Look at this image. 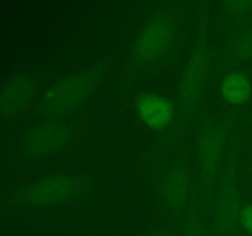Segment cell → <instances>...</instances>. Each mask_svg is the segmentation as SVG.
I'll return each instance as SVG.
<instances>
[{
    "mask_svg": "<svg viewBox=\"0 0 252 236\" xmlns=\"http://www.w3.org/2000/svg\"><path fill=\"white\" fill-rule=\"evenodd\" d=\"M177 32L176 17L167 10H160L147 20L137 36L133 49L134 66H145L164 57L174 43Z\"/></svg>",
    "mask_w": 252,
    "mask_h": 236,
    "instance_id": "6da1fadb",
    "label": "cell"
},
{
    "mask_svg": "<svg viewBox=\"0 0 252 236\" xmlns=\"http://www.w3.org/2000/svg\"><path fill=\"white\" fill-rule=\"evenodd\" d=\"M100 70L89 69L62 79L56 84L46 97L47 113L61 117L75 110L85 101L97 84Z\"/></svg>",
    "mask_w": 252,
    "mask_h": 236,
    "instance_id": "7a4b0ae2",
    "label": "cell"
},
{
    "mask_svg": "<svg viewBox=\"0 0 252 236\" xmlns=\"http://www.w3.org/2000/svg\"><path fill=\"white\" fill-rule=\"evenodd\" d=\"M83 186V179L75 174H59L44 177L29 187L25 201L36 208L56 206L75 196Z\"/></svg>",
    "mask_w": 252,
    "mask_h": 236,
    "instance_id": "3957f363",
    "label": "cell"
},
{
    "mask_svg": "<svg viewBox=\"0 0 252 236\" xmlns=\"http://www.w3.org/2000/svg\"><path fill=\"white\" fill-rule=\"evenodd\" d=\"M70 138V127L61 122H48L33 128L26 138V150L31 155H46L61 149Z\"/></svg>",
    "mask_w": 252,
    "mask_h": 236,
    "instance_id": "277c9868",
    "label": "cell"
},
{
    "mask_svg": "<svg viewBox=\"0 0 252 236\" xmlns=\"http://www.w3.org/2000/svg\"><path fill=\"white\" fill-rule=\"evenodd\" d=\"M189 194V170L187 160L180 157L167 171L162 183V197L165 204L172 211L185 208Z\"/></svg>",
    "mask_w": 252,
    "mask_h": 236,
    "instance_id": "5b68a950",
    "label": "cell"
},
{
    "mask_svg": "<svg viewBox=\"0 0 252 236\" xmlns=\"http://www.w3.org/2000/svg\"><path fill=\"white\" fill-rule=\"evenodd\" d=\"M138 112L148 127L160 130L169 125L172 119V106L161 96L144 93L138 98Z\"/></svg>",
    "mask_w": 252,
    "mask_h": 236,
    "instance_id": "8992f818",
    "label": "cell"
},
{
    "mask_svg": "<svg viewBox=\"0 0 252 236\" xmlns=\"http://www.w3.org/2000/svg\"><path fill=\"white\" fill-rule=\"evenodd\" d=\"M221 140L220 132L216 125H207L199 134L197 142V155L201 170L206 175H211L218 169L220 159Z\"/></svg>",
    "mask_w": 252,
    "mask_h": 236,
    "instance_id": "52a82bcc",
    "label": "cell"
},
{
    "mask_svg": "<svg viewBox=\"0 0 252 236\" xmlns=\"http://www.w3.org/2000/svg\"><path fill=\"white\" fill-rule=\"evenodd\" d=\"M207 75V56L204 48L197 49L193 58L186 69L181 85V96L184 100H192L197 96Z\"/></svg>",
    "mask_w": 252,
    "mask_h": 236,
    "instance_id": "ba28073f",
    "label": "cell"
},
{
    "mask_svg": "<svg viewBox=\"0 0 252 236\" xmlns=\"http://www.w3.org/2000/svg\"><path fill=\"white\" fill-rule=\"evenodd\" d=\"M33 88L31 81L20 78L11 81L0 96V107L6 113H16L31 101Z\"/></svg>",
    "mask_w": 252,
    "mask_h": 236,
    "instance_id": "9c48e42d",
    "label": "cell"
},
{
    "mask_svg": "<svg viewBox=\"0 0 252 236\" xmlns=\"http://www.w3.org/2000/svg\"><path fill=\"white\" fill-rule=\"evenodd\" d=\"M220 92L224 100L229 103L240 105L246 102L252 92L250 79L241 73L231 74L221 83Z\"/></svg>",
    "mask_w": 252,
    "mask_h": 236,
    "instance_id": "30bf717a",
    "label": "cell"
},
{
    "mask_svg": "<svg viewBox=\"0 0 252 236\" xmlns=\"http://www.w3.org/2000/svg\"><path fill=\"white\" fill-rule=\"evenodd\" d=\"M238 218V201L230 188H226L219 194L217 206V224L221 233H229L236 224Z\"/></svg>",
    "mask_w": 252,
    "mask_h": 236,
    "instance_id": "8fae6325",
    "label": "cell"
},
{
    "mask_svg": "<svg viewBox=\"0 0 252 236\" xmlns=\"http://www.w3.org/2000/svg\"><path fill=\"white\" fill-rule=\"evenodd\" d=\"M240 220L244 228L252 235V204L245 206L240 213Z\"/></svg>",
    "mask_w": 252,
    "mask_h": 236,
    "instance_id": "7c38bea8",
    "label": "cell"
},
{
    "mask_svg": "<svg viewBox=\"0 0 252 236\" xmlns=\"http://www.w3.org/2000/svg\"><path fill=\"white\" fill-rule=\"evenodd\" d=\"M187 236H201V234H199L197 230H189V234H187Z\"/></svg>",
    "mask_w": 252,
    "mask_h": 236,
    "instance_id": "4fadbf2b",
    "label": "cell"
}]
</instances>
